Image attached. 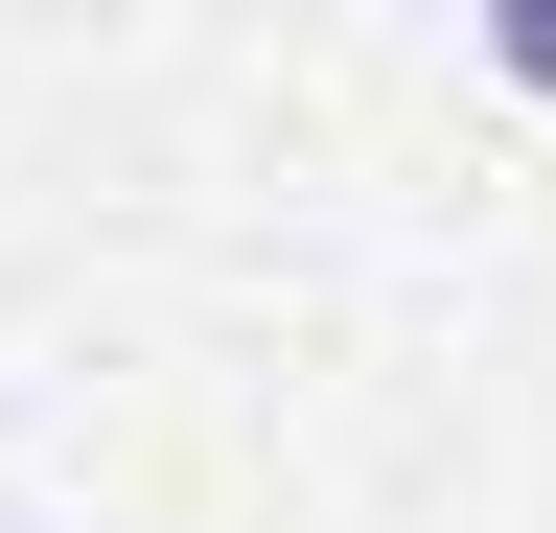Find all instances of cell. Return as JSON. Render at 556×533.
<instances>
[{
    "label": "cell",
    "instance_id": "obj_1",
    "mask_svg": "<svg viewBox=\"0 0 556 533\" xmlns=\"http://www.w3.org/2000/svg\"><path fill=\"white\" fill-rule=\"evenodd\" d=\"M510 71H533V93H556V0H533V24H510Z\"/></svg>",
    "mask_w": 556,
    "mask_h": 533
}]
</instances>
